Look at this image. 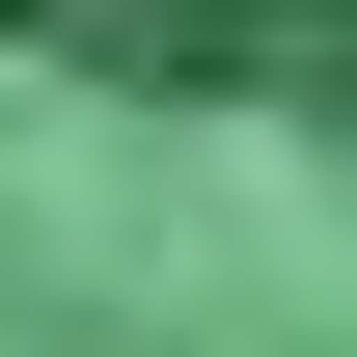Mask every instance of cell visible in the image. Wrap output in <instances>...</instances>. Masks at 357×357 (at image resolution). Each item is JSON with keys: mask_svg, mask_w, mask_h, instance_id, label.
I'll return each instance as SVG.
<instances>
[{"mask_svg": "<svg viewBox=\"0 0 357 357\" xmlns=\"http://www.w3.org/2000/svg\"><path fill=\"white\" fill-rule=\"evenodd\" d=\"M0 55H110V83H330V110H357V0H0Z\"/></svg>", "mask_w": 357, "mask_h": 357, "instance_id": "cell-1", "label": "cell"}]
</instances>
